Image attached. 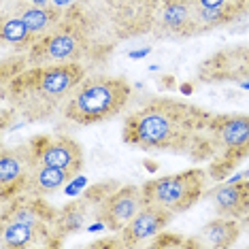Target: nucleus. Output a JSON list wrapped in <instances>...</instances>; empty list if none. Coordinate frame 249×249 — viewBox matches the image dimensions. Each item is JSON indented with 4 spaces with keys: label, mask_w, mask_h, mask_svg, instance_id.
Returning a JSON list of instances; mask_svg holds the SVG:
<instances>
[{
    "label": "nucleus",
    "mask_w": 249,
    "mask_h": 249,
    "mask_svg": "<svg viewBox=\"0 0 249 249\" xmlns=\"http://www.w3.org/2000/svg\"><path fill=\"white\" fill-rule=\"evenodd\" d=\"M158 0H72L64 21L79 35L86 62L109 58L113 49L154 30Z\"/></svg>",
    "instance_id": "obj_1"
},
{
    "label": "nucleus",
    "mask_w": 249,
    "mask_h": 249,
    "mask_svg": "<svg viewBox=\"0 0 249 249\" xmlns=\"http://www.w3.org/2000/svg\"><path fill=\"white\" fill-rule=\"evenodd\" d=\"M213 113L192 103L156 98L124 122V143L156 154L190 156Z\"/></svg>",
    "instance_id": "obj_2"
},
{
    "label": "nucleus",
    "mask_w": 249,
    "mask_h": 249,
    "mask_svg": "<svg viewBox=\"0 0 249 249\" xmlns=\"http://www.w3.org/2000/svg\"><path fill=\"white\" fill-rule=\"evenodd\" d=\"M86 77L88 71L81 62L28 66L2 81V98L28 124L47 122L64 109L71 92Z\"/></svg>",
    "instance_id": "obj_3"
},
{
    "label": "nucleus",
    "mask_w": 249,
    "mask_h": 249,
    "mask_svg": "<svg viewBox=\"0 0 249 249\" xmlns=\"http://www.w3.org/2000/svg\"><path fill=\"white\" fill-rule=\"evenodd\" d=\"M245 158H249V115L245 113L213 115L190 154L192 162L207 164L213 181L226 179Z\"/></svg>",
    "instance_id": "obj_4"
},
{
    "label": "nucleus",
    "mask_w": 249,
    "mask_h": 249,
    "mask_svg": "<svg viewBox=\"0 0 249 249\" xmlns=\"http://www.w3.org/2000/svg\"><path fill=\"white\" fill-rule=\"evenodd\" d=\"M130 96L132 88L124 77L88 75L71 92L62 115L79 126H92L120 115L130 103Z\"/></svg>",
    "instance_id": "obj_5"
},
{
    "label": "nucleus",
    "mask_w": 249,
    "mask_h": 249,
    "mask_svg": "<svg viewBox=\"0 0 249 249\" xmlns=\"http://www.w3.org/2000/svg\"><path fill=\"white\" fill-rule=\"evenodd\" d=\"M209 173L207 168H188L183 173L166 175L143 183L145 202L162 207L173 215L185 213L205 196Z\"/></svg>",
    "instance_id": "obj_6"
},
{
    "label": "nucleus",
    "mask_w": 249,
    "mask_h": 249,
    "mask_svg": "<svg viewBox=\"0 0 249 249\" xmlns=\"http://www.w3.org/2000/svg\"><path fill=\"white\" fill-rule=\"evenodd\" d=\"M28 66L43 64H64V62H86V49L79 35L62 21L49 35H43L26 53Z\"/></svg>",
    "instance_id": "obj_7"
},
{
    "label": "nucleus",
    "mask_w": 249,
    "mask_h": 249,
    "mask_svg": "<svg viewBox=\"0 0 249 249\" xmlns=\"http://www.w3.org/2000/svg\"><path fill=\"white\" fill-rule=\"evenodd\" d=\"M38 164L32 141L0 149V198L2 202L24 194L28 177Z\"/></svg>",
    "instance_id": "obj_8"
},
{
    "label": "nucleus",
    "mask_w": 249,
    "mask_h": 249,
    "mask_svg": "<svg viewBox=\"0 0 249 249\" xmlns=\"http://www.w3.org/2000/svg\"><path fill=\"white\" fill-rule=\"evenodd\" d=\"M154 35L158 38H192L200 35L194 0H166L158 2Z\"/></svg>",
    "instance_id": "obj_9"
},
{
    "label": "nucleus",
    "mask_w": 249,
    "mask_h": 249,
    "mask_svg": "<svg viewBox=\"0 0 249 249\" xmlns=\"http://www.w3.org/2000/svg\"><path fill=\"white\" fill-rule=\"evenodd\" d=\"M202 83H228L249 79V45L228 47L200 62L196 72Z\"/></svg>",
    "instance_id": "obj_10"
},
{
    "label": "nucleus",
    "mask_w": 249,
    "mask_h": 249,
    "mask_svg": "<svg viewBox=\"0 0 249 249\" xmlns=\"http://www.w3.org/2000/svg\"><path fill=\"white\" fill-rule=\"evenodd\" d=\"M145 205L143 185H124L120 190L109 192L96 207V219L107 226L111 232H122L139 209Z\"/></svg>",
    "instance_id": "obj_11"
},
{
    "label": "nucleus",
    "mask_w": 249,
    "mask_h": 249,
    "mask_svg": "<svg viewBox=\"0 0 249 249\" xmlns=\"http://www.w3.org/2000/svg\"><path fill=\"white\" fill-rule=\"evenodd\" d=\"M36 151V160L38 164H47V166L55 168H64L79 175L83 168V149L75 139L66 137V134H58V137H38L32 139Z\"/></svg>",
    "instance_id": "obj_12"
},
{
    "label": "nucleus",
    "mask_w": 249,
    "mask_h": 249,
    "mask_svg": "<svg viewBox=\"0 0 249 249\" xmlns=\"http://www.w3.org/2000/svg\"><path fill=\"white\" fill-rule=\"evenodd\" d=\"M171 219H173L171 211L145 202V205L139 209V213L134 215L120 232L124 247H137V245H143L145 241L156 239V236L160 234V232H164V228L171 224Z\"/></svg>",
    "instance_id": "obj_13"
},
{
    "label": "nucleus",
    "mask_w": 249,
    "mask_h": 249,
    "mask_svg": "<svg viewBox=\"0 0 249 249\" xmlns=\"http://www.w3.org/2000/svg\"><path fill=\"white\" fill-rule=\"evenodd\" d=\"M55 247L60 245L53 226L49 224H19L0 222V247L2 249H24V247Z\"/></svg>",
    "instance_id": "obj_14"
},
{
    "label": "nucleus",
    "mask_w": 249,
    "mask_h": 249,
    "mask_svg": "<svg viewBox=\"0 0 249 249\" xmlns=\"http://www.w3.org/2000/svg\"><path fill=\"white\" fill-rule=\"evenodd\" d=\"M2 9H9L19 19H24L26 26L38 36L49 35L64 21V9L53 7V4H36L28 2V0H2Z\"/></svg>",
    "instance_id": "obj_15"
},
{
    "label": "nucleus",
    "mask_w": 249,
    "mask_h": 249,
    "mask_svg": "<svg viewBox=\"0 0 249 249\" xmlns=\"http://www.w3.org/2000/svg\"><path fill=\"white\" fill-rule=\"evenodd\" d=\"M200 35L224 28L247 15V0H194Z\"/></svg>",
    "instance_id": "obj_16"
},
{
    "label": "nucleus",
    "mask_w": 249,
    "mask_h": 249,
    "mask_svg": "<svg viewBox=\"0 0 249 249\" xmlns=\"http://www.w3.org/2000/svg\"><path fill=\"white\" fill-rule=\"evenodd\" d=\"M213 209L222 217L239 219L249 213V181L247 179H234L230 183L217 185L211 194Z\"/></svg>",
    "instance_id": "obj_17"
},
{
    "label": "nucleus",
    "mask_w": 249,
    "mask_h": 249,
    "mask_svg": "<svg viewBox=\"0 0 249 249\" xmlns=\"http://www.w3.org/2000/svg\"><path fill=\"white\" fill-rule=\"evenodd\" d=\"M96 200H103V198H94V190H89L86 196L75 198V200L66 202L62 209H58V215H55V222H53V232L58 234L60 241L64 236L75 234V232H79L86 226L88 215L96 205Z\"/></svg>",
    "instance_id": "obj_18"
},
{
    "label": "nucleus",
    "mask_w": 249,
    "mask_h": 249,
    "mask_svg": "<svg viewBox=\"0 0 249 249\" xmlns=\"http://www.w3.org/2000/svg\"><path fill=\"white\" fill-rule=\"evenodd\" d=\"M241 236V226L232 217H215L202 226L198 232L196 247H209V249H228L232 247Z\"/></svg>",
    "instance_id": "obj_19"
},
{
    "label": "nucleus",
    "mask_w": 249,
    "mask_h": 249,
    "mask_svg": "<svg viewBox=\"0 0 249 249\" xmlns=\"http://www.w3.org/2000/svg\"><path fill=\"white\" fill-rule=\"evenodd\" d=\"M38 38L41 36L35 35L26 26L24 19H19L9 9H2V13H0V41H2V47L15 49V53H28Z\"/></svg>",
    "instance_id": "obj_20"
},
{
    "label": "nucleus",
    "mask_w": 249,
    "mask_h": 249,
    "mask_svg": "<svg viewBox=\"0 0 249 249\" xmlns=\"http://www.w3.org/2000/svg\"><path fill=\"white\" fill-rule=\"evenodd\" d=\"M77 175L64 168H55V166H47V164H36L32 168L30 177H28L26 190L24 194L30 196H49L53 192H58L62 185H66L69 181H72Z\"/></svg>",
    "instance_id": "obj_21"
},
{
    "label": "nucleus",
    "mask_w": 249,
    "mask_h": 249,
    "mask_svg": "<svg viewBox=\"0 0 249 249\" xmlns=\"http://www.w3.org/2000/svg\"><path fill=\"white\" fill-rule=\"evenodd\" d=\"M247 15H249V0H247Z\"/></svg>",
    "instance_id": "obj_22"
},
{
    "label": "nucleus",
    "mask_w": 249,
    "mask_h": 249,
    "mask_svg": "<svg viewBox=\"0 0 249 249\" xmlns=\"http://www.w3.org/2000/svg\"><path fill=\"white\" fill-rule=\"evenodd\" d=\"M158 2H166V0H158Z\"/></svg>",
    "instance_id": "obj_23"
}]
</instances>
